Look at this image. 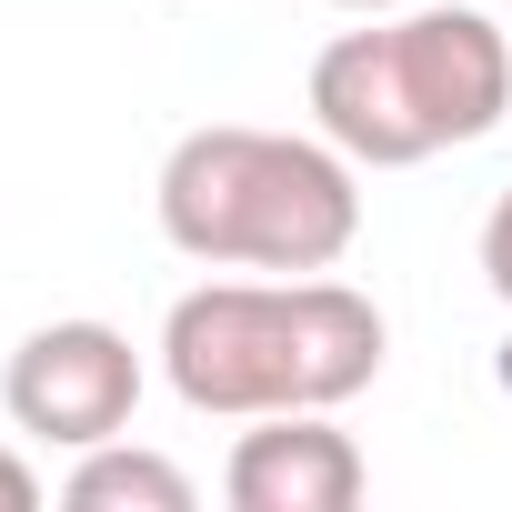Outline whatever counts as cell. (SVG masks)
I'll return each instance as SVG.
<instances>
[{"label":"cell","mask_w":512,"mask_h":512,"mask_svg":"<svg viewBox=\"0 0 512 512\" xmlns=\"http://www.w3.org/2000/svg\"><path fill=\"white\" fill-rule=\"evenodd\" d=\"M512 121V31L462 0L372 11L312 61V131L362 171H412L432 151L492 141Z\"/></svg>","instance_id":"2"},{"label":"cell","mask_w":512,"mask_h":512,"mask_svg":"<svg viewBox=\"0 0 512 512\" xmlns=\"http://www.w3.org/2000/svg\"><path fill=\"white\" fill-rule=\"evenodd\" d=\"M161 241L211 272H332L362 241V161L322 131L201 121L151 181Z\"/></svg>","instance_id":"3"},{"label":"cell","mask_w":512,"mask_h":512,"mask_svg":"<svg viewBox=\"0 0 512 512\" xmlns=\"http://www.w3.org/2000/svg\"><path fill=\"white\" fill-rule=\"evenodd\" d=\"M382 302L332 272H262V282H201L161 322V382L211 422L262 412H342L382 382Z\"/></svg>","instance_id":"1"},{"label":"cell","mask_w":512,"mask_h":512,"mask_svg":"<svg viewBox=\"0 0 512 512\" xmlns=\"http://www.w3.org/2000/svg\"><path fill=\"white\" fill-rule=\"evenodd\" d=\"M482 282H492V302L512 312V191H502L492 221H482Z\"/></svg>","instance_id":"7"},{"label":"cell","mask_w":512,"mask_h":512,"mask_svg":"<svg viewBox=\"0 0 512 512\" xmlns=\"http://www.w3.org/2000/svg\"><path fill=\"white\" fill-rule=\"evenodd\" d=\"M332 11H362L372 21V11H412V0H332Z\"/></svg>","instance_id":"9"},{"label":"cell","mask_w":512,"mask_h":512,"mask_svg":"<svg viewBox=\"0 0 512 512\" xmlns=\"http://www.w3.org/2000/svg\"><path fill=\"white\" fill-rule=\"evenodd\" d=\"M61 502H71V512H191L201 482H191L171 452H141L131 432H111V442H91V452L71 462Z\"/></svg>","instance_id":"6"},{"label":"cell","mask_w":512,"mask_h":512,"mask_svg":"<svg viewBox=\"0 0 512 512\" xmlns=\"http://www.w3.org/2000/svg\"><path fill=\"white\" fill-rule=\"evenodd\" d=\"M362 482H372V462L332 412H262L221 472L231 512H352Z\"/></svg>","instance_id":"5"},{"label":"cell","mask_w":512,"mask_h":512,"mask_svg":"<svg viewBox=\"0 0 512 512\" xmlns=\"http://www.w3.org/2000/svg\"><path fill=\"white\" fill-rule=\"evenodd\" d=\"M0 412H11V432L61 442V452H91V442L131 432V412H141V352H131V332H111L91 312L21 332V352L0 362Z\"/></svg>","instance_id":"4"},{"label":"cell","mask_w":512,"mask_h":512,"mask_svg":"<svg viewBox=\"0 0 512 512\" xmlns=\"http://www.w3.org/2000/svg\"><path fill=\"white\" fill-rule=\"evenodd\" d=\"M31 502H41V472H31L11 442H0V512H31Z\"/></svg>","instance_id":"8"}]
</instances>
